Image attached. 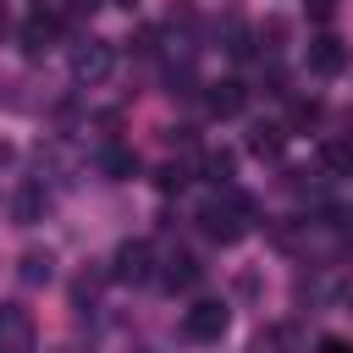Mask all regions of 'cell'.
I'll list each match as a JSON object with an SVG mask.
<instances>
[{
	"label": "cell",
	"mask_w": 353,
	"mask_h": 353,
	"mask_svg": "<svg viewBox=\"0 0 353 353\" xmlns=\"http://www.w3.org/2000/svg\"><path fill=\"white\" fill-rule=\"evenodd\" d=\"M199 226H204V237H215V243H237V237L248 232V199L226 188L221 199H210V204L199 210Z\"/></svg>",
	"instance_id": "cell-1"
},
{
	"label": "cell",
	"mask_w": 353,
	"mask_h": 353,
	"mask_svg": "<svg viewBox=\"0 0 353 353\" xmlns=\"http://www.w3.org/2000/svg\"><path fill=\"white\" fill-rule=\"evenodd\" d=\"M110 66H116L110 39H83V44H72V77H77V83H105Z\"/></svg>",
	"instance_id": "cell-2"
},
{
	"label": "cell",
	"mask_w": 353,
	"mask_h": 353,
	"mask_svg": "<svg viewBox=\"0 0 353 353\" xmlns=\"http://www.w3.org/2000/svg\"><path fill=\"white\" fill-rule=\"evenodd\" d=\"M149 276H154V248H149L143 237L121 243V248H116V259H110V281H127V287H138V281H149Z\"/></svg>",
	"instance_id": "cell-3"
},
{
	"label": "cell",
	"mask_w": 353,
	"mask_h": 353,
	"mask_svg": "<svg viewBox=\"0 0 353 353\" xmlns=\"http://www.w3.org/2000/svg\"><path fill=\"white\" fill-rule=\"evenodd\" d=\"M182 336H188V342H221V336H226V303L199 298V303L182 314Z\"/></svg>",
	"instance_id": "cell-4"
},
{
	"label": "cell",
	"mask_w": 353,
	"mask_h": 353,
	"mask_svg": "<svg viewBox=\"0 0 353 353\" xmlns=\"http://www.w3.org/2000/svg\"><path fill=\"white\" fill-rule=\"evenodd\" d=\"M33 347H39L33 314L22 303H0V353H33Z\"/></svg>",
	"instance_id": "cell-5"
},
{
	"label": "cell",
	"mask_w": 353,
	"mask_h": 353,
	"mask_svg": "<svg viewBox=\"0 0 353 353\" xmlns=\"http://www.w3.org/2000/svg\"><path fill=\"white\" fill-rule=\"evenodd\" d=\"M303 61H309V72H314V77H336V72L347 66V44H342L336 33H314V39H309V50H303Z\"/></svg>",
	"instance_id": "cell-6"
},
{
	"label": "cell",
	"mask_w": 353,
	"mask_h": 353,
	"mask_svg": "<svg viewBox=\"0 0 353 353\" xmlns=\"http://www.w3.org/2000/svg\"><path fill=\"white\" fill-rule=\"evenodd\" d=\"M55 33H61V17H55V11H33V17L22 22V50L39 55V50L55 44Z\"/></svg>",
	"instance_id": "cell-7"
},
{
	"label": "cell",
	"mask_w": 353,
	"mask_h": 353,
	"mask_svg": "<svg viewBox=\"0 0 353 353\" xmlns=\"http://www.w3.org/2000/svg\"><path fill=\"white\" fill-rule=\"evenodd\" d=\"M204 99H210V110H215V116H237V110H243V99H248V88H243L237 77H221V83H210V94H204Z\"/></svg>",
	"instance_id": "cell-8"
},
{
	"label": "cell",
	"mask_w": 353,
	"mask_h": 353,
	"mask_svg": "<svg viewBox=\"0 0 353 353\" xmlns=\"http://www.w3.org/2000/svg\"><path fill=\"white\" fill-rule=\"evenodd\" d=\"M160 281H165L171 292H176V287H193V281H199V259H193V254H171L165 270H160Z\"/></svg>",
	"instance_id": "cell-9"
},
{
	"label": "cell",
	"mask_w": 353,
	"mask_h": 353,
	"mask_svg": "<svg viewBox=\"0 0 353 353\" xmlns=\"http://www.w3.org/2000/svg\"><path fill=\"white\" fill-rule=\"evenodd\" d=\"M298 347V331L292 325H270V331H259V342H254V353H292Z\"/></svg>",
	"instance_id": "cell-10"
},
{
	"label": "cell",
	"mask_w": 353,
	"mask_h": 353,
	"mask_svg": "<svg viewBox=\"0 0 353 353\" xmlns=\"http://www.w3.org/2000/svg\"><path fill=\"white\" fill-rule=\"evenodd\" d=\"M17 276H22L28 287H39V281H50V276H55V259H50V254H22Z\"/></svg>",
	"instance_id": "cell-11"
},
{
	"label": "cell",
	"mask_w": 353,
	"mask_h": 353,
	"mask_svg": "<svg viewBox=\"0 0 353 353\" xmlns=\"http://www.w3.org/2000/svg\"><path fill=\"white\" fill-rule=\"evenodd\" d=\"M281 143H287V127H254V138H248L254 154H281Z\"/></svg>",
	"instance_id": "cell-12"
},
{
	"label": "cell",
	"mask_w": 353,
	"mask_h": 353,
	"mask_svg": "<svg viewBox=\"0 0 353 353\" xmlns=\"http://www.w3.org/2000/svg\"><path fill=\"white\" fill-rule=\"evenodd\" d=\"M39 210H44V193L28 182V188L17 193V221H22V226H33V221H39Z\"/></svg>",
	"instance_id": "cell-13"
},
{
	"label": "cell",
	"mask_w": 353,
	"mask_h": 353,
	"mask_svg": "<svg viewBox=\"0 0 353 353\" xmlns=\"http://www.w3.org/2000/svg\"><path fill=\"white\" fill-rule=\"evenodd\" d=\"M232 165H237V154H232V149H215V154H204V171H210V182H221V188H226Z\"/></svg>",
	"instance_id": "cell-14"
},
{
	"label": "cell",
	"mask_w": 353,
	"mask_h": 353,
	"mask_svg": "<svg viewBox=\"0 0 353 353\" xmlns=\"http://www.w3.org/2000/svg\"><path fill=\"white\" fill-rule=\"evenodd\" d=\"M320 160H325L331 171H353V149H347V143H325V149H320Z\"/></svg>",
	"instance_id": "cell-15"
},
{
	"label": "cell",
	"mask_w": 353,
	"mask_h": 353,
	"mask_svg": "<svg viewBox=\"0 0 353 353\" xmlns=\"http://www.w3.org/2000/svg\"><path fill=\"white\" fill-rule=\"evenodd\" d=\"M105 171H110V176H132V171H138V160H132L127 149H105Z\"/></svg>",
	"instance_id": "cell-16"
},
{
	"label": "cell",
	"mask_w": 353,
	"mask_h": 353,
	"mask_svg": "<svg viewBox=\"0 0 353 353\" xmlns=\"http://www.w3.org/2000/svg\"><path fill=\"white\" fill-rule=\"evenodd\" d=\"M309 17H314V22H331V17H336V0H309Z\"/></svg>",
	"instance_id": "cell-17"
},
{
	"label": "cell",
	"mask_w": 353,
	"mask_h": 353,
	"mask_svg": "<svg viewBox=\"0 0 353 353\" xmlns=\"http://www.w3.org/2000/svg\"><path fill=\"white\" fill-rule=\"evenodd\" d=\"M320 353H353V347H347L342 336H320Z\"/></svg>",
	"instance_id": "cell-18"
},
{
	"label": "cell",
	"mask_w": 353,
	"mask_h": 353,
	"mask_svg": "<svg viewBox=\"0 0 353 353\" xmlns=\"http://www.w3.org/2000/svg\"><path fill=\"white\" fill-rule=\"evenodd\" d=\"M6 160H11V149H6V143H0V165H6Z\"/></svg>",
	"instance_id": "cell-19"
},
{
	"label": "cell",
	"mask_w": 353,
	"mask_h": 353,
	"mask_svg": "<svg viewBox=\"0 0 353 353\" xmlns=\"http://www.w3.org/2000/svg\"><path fill=\"white\" fill-rule=\"evenodd\" d=\"M116 6H127V11H132V6H138V0H116Z\"/></svg>",
	"instance_id": "cell-20"
},
{
	"label": "cell",
	"mask_w": 353,
	"mask_h": 353,
	"mask_svg": "<svg viewBox=\"0 0 353 353\" xmlns=\"http://www.w3.org/2000/svg\"><path fill=\"white\" fill-rule=\"evenodd\" d=\"M55 353H77V347H55Z\"/></svg>",
	"instance_id": "cell-21"
},
{
	"label": "cell",
	"mask_w": 353,
	"mask_h": 353,
	"mask_svg": "<svg viewBox=\"0 0 353 353\" xmlns=\"http://www.w3.org/2000/svg\"><path fill=\"white\" fill-rule=\"evenodd\" d=\"M138 353H154V347H138Z\"/></svg>",
	"instance_id": "cell-22"
}]
</instances>
